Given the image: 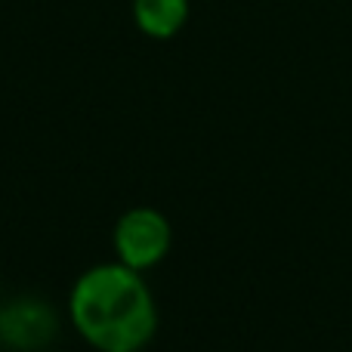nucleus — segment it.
I'll return each mask as SVG.
<instances>
[{"instance_id": "obj_1", "label": "nucleus", "mask_w": 352, "mask_h": 352, "mask_svg": "<svg viewBox=\"0 0 352 352\" xmlns=\"http://www.w3.org/2000/svg\"><path fill=\"white\" fill-rule=\"evenodd\" d=\"M68 312L80 340L96 352H142L158 331V306L142 272L118 260L78 275Z\"/></svg>"}, {"instance_id": "obj_2", "label": "nucleus", "mask_w": 352, "mask_h": 352, "mask_svg": "<svg viewBox=\"0 0 352 352\" xmlns=\"http://www.w3.org/2000/svg\"><path fill=\"white\" fill-rule=\"evenodd\" d=\"M111 244H115L118 263L136 269V272H148L158 263H164V256L170 254L173 226L155 207H130L118 219Z\"/></svg>"}, {"instance_id": "obj_3", "label": "nucleus", "mask_w": 352, "mask_h": 352, "mask_svg": "<svg viewBox=\"0 0 352 352\" xmlns=\"http://www.w3.org/2000/svg\"><path fill=\"white\" fill-rule=\"evenodd\" d=\"M59 331L53 309L41 300H12L0 309V343L10 349H41Z\"/></svg>"}, {"instance_id": "obj_4", "label": "nucleus", "mask_w": 352, "mask_h": 352, "mask_svg": "<svg viewBox=\"0 0 352 352\" xmlns=\"http://www.w3.org/2000/svg\"><path fill=\"white\" fill-rule=\"evenodd\" d=\"M133 22L152 41H170L188 22V0H133Z\"/></svg>"}]
</instances>
